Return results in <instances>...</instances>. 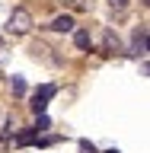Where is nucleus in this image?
<instances>
[{"label": "nucleus", "mask_w": 150, "mask_h": 153, "mask_svg": "<svg viewBox=\"0 0 150 153\" xmlns=\"http://www.w3.org/2000/svg\"><path fill=\"white\" fill-rule=\"evenodd\" d=\"M29 29H32V13L22 10V7H16L13 13H10V19H7V32L22 35V32H29Z\"/></svg>", "instance_id": "obj_1"}, {"label": "nucleus", "mask_w": 150, "mask_h": 153, "mask_svg": "<svg viewBox=\"0 0 150 153\" xmlns=\"http://www.w3.org/2000/svg\"><path fill=\"white\" fill-rule=\"evenodd\" d=\"M109 7L112 10H128V0H109Z\"/></svg>", "instance_id": "obj_11"}, {"label": "nucleus", "mask_w": 150, "mask_h": 153, "mask_svg": "<svg viewBox=\"0 0 150 153\" xmlns=\"http://www.w3.org/2000/svg\"><path fill=\"white\" fill-rule=\"evenodd\" d=\"M48 128H51V121H48L45 115H38V121H35V128H32V131H35V134H45Z\"/></svg>", "instance_id": "obj_9"}, {"label": "nucleus", "mask_w": 150, "mask_h": 153, "mask_svg": "<svg viewBox=\"0 0 150 153\" xmlns=\"http://www.w3.org/2000/svg\"><path fill=\"white\" fill-rule=\"evenodd\" d=\"M80 153H99V150H96L90 140H80Z\"/></svg>", "instance_id": "obj_10"}, {"label": "nucleus", "mask_w": 150, "mask_h": 153, "mask_svg": "<svg viewBox=\"0 0 150 153\" xmlns=\"http://www.w3.org/2000/svg\"><path fill=\"white\" fill-rule=\"evenodd\" d=\"M131 54H147V26H137L131 32Z\"/></svg>", "instance_id": "obj_3"}, {"label": "nucleus", "mask_w": 150, "mask_h": 153, "mask_svg": "<svg viewBox=\"0 0 150 153\" xmlns=\"http://www.w3.org/2000/svg\"><path fill=\"white\" fill-rule=\"evenodd\" d=\"M109 153H118V150H109Z\"/></svg>", "instance_id": "obj_12"}, {"label": "nucleus", "mask_w": 150, "mask_h": 153, "mask_svg": "<svg viewBox=\"0 0 150 153\" xmlns=\"http://www.w3.org/2000/svg\"><path fill=\"white\" fill-rule=\"evenodd\" d=\"M74 42H77V48H83V51H90V45H93V38H90L86 29H77V32H74Z\"/></svg>", "instance_id": "obj_5"}, {"label": "nucleus", "mask_w": 150, "mask_h": 153, "mask_svg": "<svg viewBox=\"0 0 150 153\" xmlns=\"http://www.w3.org/2000/svg\"><path fill=\"white\" fill-rule=\"evenodd\" d=\"M32 140H38L35 131H19L16 134V143H19V147H26V143H32Z\"/></svg>", "instance_id": "obj_7"}, {"label": "nucleus", "mask_w": 150, "mask_h": 153, "mask_svg": "<svg viewBox=\"0 0 150 153\" xmlns=\"http://www.w3.org/2000/svg\"><path fill=\"white\" fill-rule=\"evenodd\" d=\"M51 29H54V32H70V29H74V16H70V13L54 16V19H51Z\"/></svg>", "instance_id": "obj_4"}, {"label": "nucleus", "mask_w": 150, "mask_h": 153, "mask_svg": "<svg viewBox=\"0 0 150 153\" xmlns=\"http://www.w3.org/2000/svg\"><path fill=\"white\" fill-rule=\"evenodd\" d=\"M105 48L109 51H118V35H115L112 29H105Z\"/></svg>", "instance_id": "obj_8"}, {"label": "nucleus", "mask_w": 150, "mask_h": 153, "mask_svg": "<svg viewBox=\"0 0 150 153\" xmlns=\"http://www.w3.org/2000/svg\"><path fill=\"white\" fill-rule=\"evenodd\" d=\"M10 89H13V96H26V80L22 76H10Z\"/></svg>", "instance_id": "obj_6"}, {"label": "nucleus", "mask_w": 150, "mask_h": 153, "mask_svg": "<svg viewBox=\"0 0 150 153\" xmlns=\"http://www.w3.org/2000/svg\"><path fill=\"white\" fill-rule=\"evenodd\" d=\"M54 93H57V86H54V83L38 86V89H35V96H32V102H29V105H32V112H35V115H45V108H48V99H51Z\"/></svg>", "instance_id": "obj_2"}]
</instances>
